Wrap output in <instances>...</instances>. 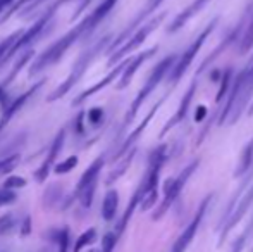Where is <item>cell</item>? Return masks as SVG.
I'll return each instance as SVG.
<instances>
[{
    "instance_id": "cb8c5ba5",
    "label": "cell",
    "mask_w": 253,
    "mask_h": 252,
    "mask_svg": "<svg viewBox=\"0 0 253 252\" xmlns=\"http://www.w3.org/2000/svg\"><path fill=\"white\" fill-rule=\"evenodd\" d=\"M33 2H35V0H17V2L14 3V5H12V7H10V9H9V12H7L5 16L2 17V21L9 19V17H10V14H14V12H16L17 9H21V7L28 5V3H33Z\"/></svg>"
},
{
    "instance_id": "9c48e42d",
    "label": "cell",
    "mask_w": 253,
    "mask_h": 252,
    "mask_svg": "<svg viewBox=\"0 0 253 252\" xmlns=\"http://www.w3.org/2000/svg\"><path fill=\"white\" fill-rule=\"evenodd\" d=\"M160 19H162V16H160V17H157V19H153L152 21V23H148L147 24V26H143V28H141V30L140 31H138V33L136 35H134V37L133 38H131V40L129 42H127V44L126 45H123V47H121L119 49V50H117L116 52V54H114L112 55V57H110V64H112V62H116V61H119V59L121 57H123V55H126L127 54V52H131V50H134V49H136L138 47V45H140V44H143V40H145V38H147L148 37V35H150V31L153 30V28H155L157 26V24H159L160 23Z\"/></svg>"
},
{
    "instance_id": "83f0119b",
    "label": "cell",
    "mask_w": 253,
    "mask_h": 252,
    "mask_svg": "<svg viewBox=\"0 0 253 252\" xmlns=\"http://www.w3.org/2000/svg\"><path fill=\"white\" fill-rule=\"evenodd\" d=\"M243 242H245V239H241L240 242H238L236 246H234V251H233V252H240V251H241V247H243Z\"/></svg>"
},
{
    "instance_id": "3957f363",
    "label": "cell",
    "mask_w": 253,
    "mask_h": 252,
    "mask_svg": "<svg viewBox=\"0 0 253 252\" xmlns=\"http://www.w3.org/2000/svg\"><path fill=\"white\" fill-rule=\"evenodd\" d=\"M109 40V38H103V40H100L98 44H95L91 49H88L86 52H83V54L80 55V59L76 61V64H74V67H73V71H71V74H69V78H67L66 81H64L62 85H60L59 88H57L55 92L48 97V102H52V101H59L60 97H64V95L67 94V92H71V88L74 87V85L78 83V81L81 80V76L84 74V71H86V67L90 66V62H91V59L95 57V54H97L98 50L103 47V44Z\"/></svg>"
},
{
    "instance_id": "f546056e",
    "label": "cell",
    "mask_w": 253,
    "mask_h": 252,
    "mask_svg": "<svg viewBox=\"0 0 253 252\" xmlns=\"http://www.w3.org/2000/svg\"><path fill=\"white\" fill-rule=\"evenodd\" d=\"M90 252H98V251H90Z\"/></svg>"
},
{
    "instance_id": "4fadbf2b",
    "label": "cell",
    "mask_w": 253,
    "mask_h": 252,
    "mask_svg": "<svg viewBox=\"0 0 253 252\" xmlns=\"http://www.w3.org/2000/svg\"><path fill=\"white\" fill-rule=\"evenodd\" d=\"M155 50H157V49H150V50H148V52H143V54H141V55H138V57L129 64V67H127L126 71H124L123 80H121V83L117 85V88H124V87H127V85H129V81H131V78H133V76H134V73H136V71H138V67H140L141 64H143L145 61H147L148 57H152L153 52H155Z\"/></svg>"
},
{
    "instance_id": "6da1fadb",
    "label": "cell",
    "mask_w": 253,
    "mask_h": 252,
    "mask_svg": "<svg viewBox=\"0 0 253 252\" xmlns=\"http://www.w3.org/2000/svg\"><path fill=\"white\" fill-rule=\"evenodd\" d=\"M117 3V0H103L100 5L97 7V9L93 10V12H90V16H86L83 21H81L78 26H74L71 31H67L64 37H60L59 40L55 42V44H52L50 47L47 49V50H43L40 55L37 57V61L33 62V66H31L30 69V76H35L37 73H40V71H43L45 67L52 66V64H55L59 61L60 57H62L64 54H66L67 50H69V47L74 44V42L80 40L83 35L90 33V31H93L95 28L100 24V21L103 17L107 16V14L112 10V7Z\"/></svg>"
},
{
    "instance_id": "f1b7e54d",
    "label": "cell",
    "mask_w": 253,
    "mask_h": 252,
    "mask_svg": "<svg viewBox=\"0 0 253 252\" xmlns=\"http://www.w3.org/2000/svg\"><path fill=\"white\" fill-rule=\"evenodd\" d=\"M43 2H45V0H35V2L31 3L30 7H28V9H35V7H38V5H40V3H43Z\"/></svg>"
},
{
    "instance_id": "ac0fdd59",
    "label": "cell",
    "mask_w": 253,
    "mask_h": 252,
    "mask_svg": "<svg viewBox=\"0 0 253 252\" xmlns=\"http://www.w3.org/2000/svg\"><path fill=\"white\" fill-rule=\"evenodd\" d=\"M78 164V157L76 155H71V157H67L64 162H60V164L55 166V169H53V173L55 175H64V173H69L71 169H74Z\"/></svg>"
},
{
    "instance_id": "52a82bcc",
    "label": "cell",
    "mask_w": 253,
    "mask_h": 252,
    "mask_svg": "<svg viewBox=\"0 0 253 252\" xmlns=\"http://www.w3.org/2000/svg\"><path fill=\"white\" fill-rule=\"evenodd\" d=\"M64 135H66V131H64V130H60L59 133L55 135V138H53L52 147H50V151H48L47 157H45V161L42 162V166L37 169V173H35V180H37L38 183L45 182V180L48 178V175H50L52 164L55 162V157L59 155L60 149H62V145H64Z\"/></svg>"
},
{
    "instance_id": "7402d4cb",
    "label": "cell",
    "mask_w": 253,
    "mask_h": 252,
    "mask_svg": "<svg viewBox=\"0 0 253 252\" xmlns=\"http://www.w3.org/2000/svg\"><path fill=\"white\" fill-rule=\"evenodd\" d=\"M26 185V180L21 178V176H10V178L5 180V183H3V187H5V190H14V189H21V187Z\"/></svg>"
},
{
    "instance_id": "e0dca14e",
    "label": "cell",
    "mask_w": 253,
    "mask_h": 252,
    "mask_svg": "<svg viewBox=\"0 0 253 252\" xmlns=\"http://www.w3.org/2000/svg\"><path fill=\"white\" fill-rule=\"evenodd\" d=\"M95 239H97V230H95V228L86 230V232H84L83 235H81L80 239L76 240V246H74V252H81L86 246L93 244Z\"/></svg>"
},
{
    "instance_id": "2e32d148",
    "label": "cell",
    "mask_w": 253,
    "mask_h": 252,
    "mask_svg": "<svg viewBox=\"0 0 253 252\" xmlns=\"http://www.w3.org/2000/svg\"><path fill=\"white\" fill-rule=\"evenodd\" d=\"M23 33H24V31H21V30L19 31H14V33L10 35V37H7L5 40H3L2 44H0V64L5 62V57H7V54H9V50L12 49V45L16 44V40Z\"/></svg>"
},
{
    "instance_id": "30bf717a",
    "label": "cell",
    "mask_w": 253,
    "mask_h": 252,
    "mask_svg": "<svg viewBox=\"0 0 253 252\" xmlns=\"http://www.w3.org/2000/svg\"><path fill=\"white\" fill-rule=\"evenodd\" d=\"M212 30H213V23L210 24V26L207 28L205 31H203V33L200 35V38H198V40L195 42V44L191 45V47L186 50V54L183 55V59H181V61H179V64H177V66L174 67V73H172V80H174V81H177V80H179V78H181V74H183L184 71L188 69V66H190L191 61H193L195 54H197V52L200 50V47L203 45V42H205V38L209 37V33H210V31H212Z\"/></svg>"
},
{
    "instance_id": "4316f807",
    "label": "cell",
    "mask_w": 253,
    "mask_h": 252,
    "mask_svg": "<svg viewBox=\"0 0 253 252\" xmlns=\"http://www.w3.org/2000/svg\"><path fill=\"white\" fill-rule=\"evenodd\" d=\"M12 2H16V0H0V12H3V9H7Z\"/></svg>"
},
{
    "instance_id": "8fae6325",
    "label": "cell",
    "mask_w": 253,
    "mask_h": 252,
    "mask_svg": "<svg viewBox=\"0 0 253 252\" xmlns=\"http://www.w3.org/2000/svg\"><path fill=\"white\" fill-rule=\"evenodd\" d=\"M124 64H127V62H124ZM124 64H121L119 67H116V69H114V71H110V73L107 74V76L103 78L102 81H98L97 85H93V87H91V88H88V90H84L83 94L80 95V97L74 99V101H73V105H74V107H76V105H80V104H83V102L86 101L88 97H91V95H93V94H97V92H100L103 87H107V85H109L110 81H112L114 78H116L117 74H119L121 71H123V66H124Z\"/></svg>"
},
{
    "instance_id": "603a6c76",
    "label": "cell",
    "mask_w": 253,
    "mask_h": 252,
    "mask_svg": "<svg viewBox=\"0 0 253 252\" xmlns=\"http://www.w3.org/2000/svg\"><path fill=\"white\" fill-rule=\"evenodd\" d=\"M16 201V194L12 190H2L0 192V207L2 205H9Z\"/></svg>"
},
{
    "instance_id": "d4e9b609",
    "label": "cell",
    "mask_w": 253,
    "mask_h": 252,
    "mask_svg": "<svg viewBox=\"0 0 253 252\" xmlns=\"http://www.w3.org/2000/svg\"><path fill=\"white\" fill-rule=\"evenodd\" d=\"M102 116H103V111H102L100 107H95L93 111L88 112V118H90V123H91V125H97V123L102 119Z\"/></svg>"
},
{
    "instance_id": "ba28073f",
    "label": "cell",
    "mask_w": 253,
    "mask_h": 252,
    "mask_svg": "<svg viewBox=\"0 0 253 252\" xmlns=\"http://www.w3.org/2000/svg\"><path fill=\"white\" fill-rule=\"evenodd\" d=\"M45 85V80H42L40 83H37V85H33V87L30 88V90L26 92V94H23V95H19L17 99H14V102L9 105V107L3 111V116H2V119H0V131L3 130L7 125H9V121L12 119V116L16 114V112H19L21 109L24 107V104H26L28 101H30L31 97H33L35 94H37L38 90H40L42 87Z\"/></svg>"
},
{
    "instance_id": "7c38bea8",
    "label": "cell",
    "mask_w": 253,
    "mask_h": 252,
    "mask_svg": "<svg viewBox=\"0 0 253 252\" xmlns=\"http://www.w3.org/2000/svg\"><path fill=\"white\" fill-rule=\"evenodd\" d=\"M102 168H103V157H98L97 161H95L93 164H90V168H88L86 171L83 173L81 180L78 182L76 194H80V192H83L84 189H86V187L97 183V178H98V175H100V169Z\"/></svg>"
},
{
    "instance_id": "5b68a950",
    "label": "cell",
    "mask_w": 253,
    "mask_h": 252,
    "mask_svg": "<svg viewBox=\"0 0 253 252\" xmlns=\"http://www.w3.org/2000/svg\"><path fill=\"white\" fill-rule=\"evenodd\" d=\"M198 166V162H191V166H188L186 169H184L183 173H181L179 176H177L176 180H170V182H167L166 183V199H164V202H162V205H160V209L157 211V214L153 216L155 219H159L160 216L164 214V212L167 211V207H169L170 204L174 202V199L179 195V192L183 190V187H184V183H186V180H188V176L193 173V169Z\"/></svg>"
},
{
    "instance_id": "5bb4252c",
    "label": "cell",
    "mask_w": 253,
    "mask_h": 252,
    "mask_svg": "<svg viewBox=\"0 0 253 252\" xmlns=\"http://www.w3.org/2000/svg\"><path fill=\"white\" fill-rule=\"evenodd\" d=\"M117 204H119V195H117V192L109 190L105 194V199H103V204H102V216L105 221L114 219L116 211H117Z\"/></svg>"
},
{
    "instance_id": "d6986e66",
    "label": "cell",
    "mask_w": 253,
    "mask_h": 252,
    "mask_svg": "<svg viewBox=\"0 0 253 252\" xmlns=\"http://www.w3.org/2000/svg\"><path fill=\"white\" fill-rule=\"evenodd\" d=\"M19 162V154H14L10 157H5L3 161H0V175H5L10 169H14Z\"/></svg>"
},
{
    "instance_id": "44dd1931",
    "label": "cell",
    "mask_w": 253,
    "mask_h": 252,
    "mask_svg": "<svg viewBox=\"0 0 253 252\" xmlns=\"http://www.w3.org/2000/svg\"><path fill=\"white\" fill-rule=\"evenodd\" d=\"M57 244H59V252H67L69 247V230H60L57 235Z\"/></svg>"
},
{
    "instance_id": "484cf974",
    "label": "cell",
    "mask_w": 253,
    "mask_h": 252,
    "mask_svg": "<svg viewBox=\"0 0 253 252\" xmlns=\"http://www.w3.org/2000/svg\"><path fill=\"white\" fill-rule=\"evenodd\" d=\"M31 219L30 218H26V221H24V225H23V230H21V235H28L30 233V230H31Z\"/></svg>"
},
{
    "instance_id": "9a60e30c",
    "label": "cell",
    "mask_w": 253,
    "mask_h": 252,
    "mask_svg": "<svg viewBox=\"0 0 253 252\" xmlns=\"http://www.w3.org/2000/svg\"><path fill=\"white\" fill-rule=\"evenodd\" d=\"M33 54H35V52H33V50L26 52V54H24V55H23V57H21V59H19V61H17V64H16V66H14V69H12V73H10V74H9V76H7V78H5V80H3V83H2V85H0V90H5V88H7V87H9V85H10V83H12V80H14V78H16V76H17V73H19V71H21V67H23V66H24V64H26L28 61H30V59H31V57H33Z\"/></svg>"
},
{
    "instance_id": "277c9868",
    "label": "cell",
    "mask_w": 253,
    "mask_h": 252,
    "mask_svg": "<svg viewBox=\"0 0 253 252\" xmlns=\"http://www.w3.org/2000/svg\"><path fill=\"white\" fill-rule=\"evenodd\" d=\"M174 61V57H167V59H164L162 62L159 64V66L155 67V71L152 73V76L148 78V81H147V85H145L143 88L140 90V94L136 95V99H134V102L131 104V109H129V114L126 116V125L131 121V119L136 116V112H138V109H140V105L145 102V99L148 97V95L153 92V88L157 87V85L160 83V80H162V76L166 74V71H167V67H170V64H172Z\"/></svg>"
},
{
    "instance_id": "8992f818",
    "label": "cell",
    "mask_w": 253,
    "mask_h": 252,
    "mask_svg": "<svg viewBox=\"0 0 253 252\" xmlns=\"http://www.w3.org/2000/svg\"><path fill=\"white\" fill-rule=\"evenodd\" d=\"M209 202H210V197H207L205 201L202 202L200 209H198V212H197V216L193 218V221L188 225V228L184 230V232L181 233L179 239L176 240V244H174V247H172V252H184V251H186V247L190 246L191 240H193L195 235H197L198 226H200L202 218H203V214H205V209H207V205H209Z\"/></svg>"
},
{
    "instance_id": "7a4b0ae2",
    "label": "cell",
    "mask_w": 253,
    "mask_h": 252,
    "mask_svg": "<svg viewBox=\"0 0 253 252\" xmlns=\"http://www.w3.org/2000/svg\"><path fill=\"white\" fill-rule=\"evenodd\" d=\"M252 94H253V62L240 74V78L234 83L233 94H231L229 104H227V111H226V114L229 111H234L231 121H236V118H240L241 109L245 107V104L252 97Z\"/></svg>"
},
{
    "instance_id": "ffe728a7",
    "label": "cell",
    "mask_w": 253,
    "mask_h": 252,
    "mask_svg": "<svg viewBox=\"0 0 253 252\" xmlns=\"http://www.w3.org/2000/svg\"><path fill=\"white\" fill-rule=\"evenodd\" d=\"M117 242V233H105L102 242V252H112Z\"/></svg>"
}]
</instances>
